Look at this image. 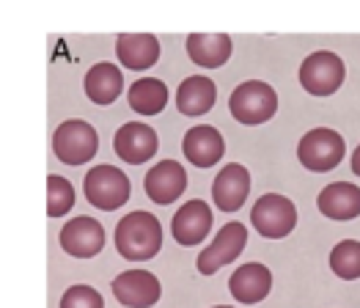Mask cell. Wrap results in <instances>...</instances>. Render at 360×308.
Listing matches in <instances>:
<instances>
[{
	"label": "cell",
	"instance_id": "20",
	"mask_svg": "<svg viewBox=\"0 0 360 308\" xmlns=\"http://www.w3.org/2000/svg\"><path fill=\"white\" fill-rule=\"evenodd\" d=\"M83 89H86V96H89L94 105H113L121 96V91H124L121 69L108 61L94 63L89 72H86Z\"/></svg>",
	"mask_w": 360,
	"mask_h": 308
},
{
	"label": "cell",
	"instance_id": "26",
	"mask_svg": "<svg viewBox=\"0 0 360 308\" xmlns=\"http://www.w3.org/2000/svg\"><path fill=\"white\" fill-rule=\"evenodd\" d=\"M349 165H352V171L360 177V146L355 149V154H352V160H349Z\"/></svg>",
	"mask_w": 360,
	"mask_h": 308
},
{
	"label": "cell",
	"instance_id": "12",
	"mask_svg": "<svg viewBox=\"0 0 360 308\" xmlns=\"http://www.w3.org/2000/svg\"><path fill=\"white\" fill-rule=\"evenodd\" d=\"M113 295L124 308H151L160 300L162 286L149 270H124L113 281Z\"/></svg>",
	"mask_w": 360,
	"mask_h": 308
},
{
	"label": "cell",
	"instance_id": "6",
	"mask_svg": "<svg viewBox=\"0 0 360 308\" xmlns=\"http://www.w3.org/2000/svg\"><path fill=\"white\" fill-rule=\"evenodd\" d=\"M53 152L66 165H83L99 152V135L83 119L60 122L58 129L53 132Z\"/></svg>",
	"mask_w": 360,
	"mask_h": 308
},
{
	"label": "cell",
	"instance_id": "2",
	"mask_svg": "<svg viewBox=\"0 0 360 308\" xmlns=\"http://www.w3.org/2000/svg\"><path fill=\"white\" fill-rule=\"evenodd\" d=\"M229 110L240 124H264L278 113V94L264 80H248L231 91Z\"/></svg>",
	"mask_w": 360,
	"mask_h": 308
},
{
	"label": "cell",
	"instance_id": "11",
	"mask_svg": "<svg viewBox=\"0 0 360 308\" xmlns=\"http://www.w3.org/2000/svg\"><path fill=\"white\" fill-rule=\"evenodd\" d=\"M187 190V171L176 160H162L143 177V193L149 195L154 204H174L181 198V193Z\"/></svg>",
	"mask_w": 360,
	"mask_h": 308
},
{
	"label": "cell",
	"instance_id": "27",
	"mask_svg": "<svg viewBox=\"0 0 360 308\" xmlns=\"http://www.w3.org/2000/svg\"><path fill=\"white\" fill-rule=\"evenodd\" d=\"M214 308H234V306H214Z\"/></svg>",
	"mask_w": 360,
	"mask_h": 308
},
{
	"label": "cell",
	"instance_id": "25",
	"mask_svg": "<svg viewBox=\"0 0 360 308\" xmlns=\"http://www.w3.org/2000/svg\"><path fill=\"white\" fill-rule=\"evenodd\" d=\"M60 308H105V300H102V295H99L94 286L75 283V286H69V289L63 292Z\"/></svg>",
	"mask_w": 360,
	"mask_h": 308
},
{
	"label": "cell",
	"instance_id": "23",
	"mask_svg": "<svg viewBox=\"0 0 360 308\" xmlns=\"http://www.w3.org/2000/svg\"><path fill=\"white\" fill-rule=\"evenodd\" d=\"M333 273L344 281L360 278V243L358 240H344L330 250Z\"/></svg>",
	"mask_w": 360,
	"mask_h": 308
},
{
	"label": "cell",
	"instance_id": "1",
	"mask_svg": "<svg viewBox=\"0 0 360 308\" xmlns=\"http://www.w3.org/2000/svg\"><path fill=\"white\" fill-rule=\"evenodd\" d=\"M162 248V226L151 212H129L116 223V250L127 262H149Z\"/></svg>",
	"mask_w": 360,
	"mask_h": 308
},
{
	"label": "cell",
	"instance_id": "21",
	"mask_svg": "<svg viewBox=\"0 0 360 308\" xmlns=\"http://www.w3.org/2000/svg\"><path fill=\"white\" fill-rule=\"evenodd\" d=\"M214 102H217V86L207 75H193V77L181 80L179 91H176L179 113H184V116H204L207 110H212Z\"/></svg>",
	"mask_w": 360,
	"mask_h": 308
},
{
	"label": "cell",
	"instance_id": "22",
	"mask_svg": "<svg viewBox=\"0 0 360 308\" xmlns=\"http://www.w3.org/2000/svg\"><path fill=\"white\" fill-rule=\"evenodd\" d=\"M127 102L141 116H157L168 105V86L162 80H157V77H141V80H135L129 86Z\"/></svg>",
	"mask_w": 360,
	"mask_h": 308
},
{
	"label": "cell",
	"instance_id": "19",
	"mask_svg": "<svg viewBox=\"0 0 360 308\" xmlns=\"http://www.w3.org/2000/svg\"><path fill=\"white\" fill-rule=\"evenodd\" d=\"M316 207L330 220H355L360 217V187L352 182H333L319 193Z\"/></svg>",
	"mask_w": 360,
	"mask_h": 308
},
{
	"label": "cell",
	"instance_id": "13",
	"mask_svg": "<svg viewBox=\"0 0 360 308\" xmlns=\"http://www.w3.org/2000/svg\"><path fill=\"white\" fill-rule=\"evenodd\" d=\"M229 292L242 306H256L272 292V273L262 262H248L229 278Z\"/></svg>",
	"mask_w": 360,
	"mask_h": 308
},
{
	"label": "cell",
	"instance_id": "16",
	"mask_svg": "<svg viewBox=\"0 0 360 308\" xmlns=\"http://www.w3.org/2000/svg\"><path fill=\"white\" fill-rule=\"evenodd\" d=\"M181 152L195 168H212L223 160L226 141L212 124H198V127L187 129V135L181 141Z\"/></svg>",
	"mask_w": 360,
	"mask_h": 308
},
{
	"label": "cell",
	"instance_id": "17",
	"mask_svg": "<svg viewBox=\"0 0 360 308\" xmlns=\"http://www.w3.org/2000/svg\"><path fill=\"white\" fill-rule=\"evenodd\" d=\"M231 36L229 33H190L187 36V56L201 69H217L226 66L231 58Z\"/></svg>",
	"mask_w": 360,
	"mask_h": 308
},
{
	"label": "cell",
	"instance_id": "15",
	"mask_svg": "<svg viewBox=\"0 0 360 308\" xmlns=\"http://www.w3.org/2000/svg\"><path fill=\"white\" fill-rule=\"evenodd\" d=\"M250 193V174L240 162H229L212 182V201L223 212H237Z\"/></svg>",
	"mask_w": 360,
	"mask_h": 308
},
{
	"label": "cell",
	"instance_id": "5",
	"mask_svg": "<svg viewBox=\"0 0 360 308\" xmlns=\"http://www.w3.org/2000/svg\"><path fill=\"white\" fill-rule=\"evenodd\" d=\"M250 223L264 240H283L297 226V207L281 193H267L250 210Z\"/></svg>",
	"mask_w": 360,
	"mask_h": 308
},
{
	"label": "cell",
	"instance_id": "9",
	"mask_svg": "<svg viewBox=\"0 0 360 308\" xmlns=\"http://www.w3.org/2000/svg\"><path fill=\"white\" fill-rule=\"evenodd\" d=\"M58 243L75 259H94L105 248V226L89 215L66 220L60 229Z\"/></svg>",
	"mask_w": 360,
	"mask_h": 308
},
{
	"label": "cell",
	"instance_id": "3",
	"mask_svg": "<svg viewBox=\"0 0 360 308\" xmlns=\"http://www.w3.org/2000/svg\"><path fill=\"white\" fill-rule=\"evenodd\" d=\"M347 154V143L344 135L335 132L330 127H316L311 132H305L297 143V157L300 165L314 171V174H328L333 171Z\"/></svg>",
	"mask_w": 360,
	"mask_h": 308
},
{
	"label": "cell",
	"instance_id": "24",
	"mask_svg": "<svg viewBox=\"0 0 360 308\" xmlns=\"http://www.w3.org/2000/svg\"><path fill=\"white\" fill-rule=\"evenodd\" d=\"M75 207V187L69 179H63L58 174L47 177V215L63 217Z\"/></svg>",
	"mask_w": 360,
	"mask_h": 308
},
{
	"label": "cell",
	"instance_id": "4",
	"mask_svg": "<svg viewBox=\"0 0 360 308\" xmlns=\"http://www.w3.org/2000/svg\"><path fill=\"white\" fill-rule=\"evenodd\" d=\"M83 193L96 210L113 212L129 201L132 185H129V177L116 165H96L83 179Z\"/></svg>",
	"mask_w": 360,
	"mask_h": 308
},
{
	"label": "cell",
	"instance_id": "7",
	"mask_svg": "<svg viewBox=\"0 0 360 308\" xmlns=\"http://www.w3.org/2000/svg\"><path fill=\"white\" fill-rule=\"evenodd\" d=\"M344 77H347V66L330 50L311 53L300 66V86L311 96H330V94H335L344 86Z\"/></svg>",
	"mask_w": 360,
	"mask_h": 308
},
{
	"label": "cell",
	"instance_id": "8",
	"mask_svg": "<svg viewBox=\"0 0 360 308\" xmlns=\"http://www.w3.org/2000/svg\"><path fill=\"white\" fill-rule=\"evenodd\" d=\"M245 243H248V229H245L242 223H237V220L226 223V226L214 234V240H212L210 245L198 253V259H195L198 273H201V276H212V273H217L220 267L231 264L242 250H245Z\"/></svg>",
	"mask_w": 360,
	"mask_h": 308
},
{
	"label": "cell",
	"instance_id": "18",
	"mask_svg": "<svg viewBox=\"0 0 360 308\" xmlns=\"http://www.w3.org/2000/svg\"><path fill=\"white\" fill-rule=\"evenodd\" d=\"M116 56L121 66L143 72L160 61V41L151 33H121L116 39Z\"/></svg>",
	"mask_w": 360,
	"mask_h": 308
},
{
	"label": "cell",
	"instance_id": "10",
	"mask_svg": "<svg viewBox=\"0 0 360 308\" xmlns=\"http://www.w3.org/2000/svg\"><path fill=\"white\" fill-rule=\"evenodd\" d=\"M157 146H160L157 132L143 122L121 124L116 138H113L116 157L124 160V162H129V165H143L146 160H151L157 154Z\"/></svg>",
	"mask_w": 360,
	"mask_h": 308
},
{
	"label": "cell",
	"instance_id": "14",
	"mask_svg": "<svg viewBox=\"0 0 360 308\" xmlns=\"http://www.w3.org/2000/svg\"><path fill=\"white\" fill-rule=\"evenodd\" d=\"M212 210L207 201H187L179 207V212L171 220V234L184 248H193L204 243L212 231Z\"/></svg>",
	"mask_w": 360,
	"mask_h": 308
}]
</instances>
